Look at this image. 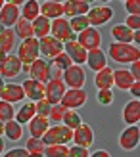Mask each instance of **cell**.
<instances>
[{"instance_id":"cell-1","label":"cell","mask_w":140,"mask_h":157,"mask_svg":"<svg viewBox=\"0 0 140 157\" xmlns=\"http://www.w3.org/2000/svg\"><path fill=\"white\" fill-rule=\"evenodd\" d=\"M107 54L113 61L117 63H134V61H140V50L134 44H119V42H111L107 46Z\"/></svg>"},{"instance_id":"cell-2","label":"cell","mask_w":140,"mask_h":157,"mask_svg":"<svg viewBox=\"0 0 140 157\" xmlns=\"http://www.w3.org/2000/svg\"><path fill=\"white\" fill-rule=\"evenodd\" d=\"M71 138H73V130L71 128H67L65 124H54V127H50L48 130L44 132V136L41 140L46 146H52V144L65 146V144L71 142Z\"/></svg>"},{"instance_id":"cell-3","label":"cell","mask_w":140,"mask_h":157,"mask_svg":"<svg viewBox=\"0 0 140 157\" xmlns=\"http://www.w3.org/2000/svg\"><path fill=\"white\" fill-rule=\"evenodd\" d=\"M38 54H41V50H38V40L35 36H31V38H27V40H21L15 56L19 58L21 65H31L33 61L38 59Z\"/></svg>"},{"instance_id":"cell-4","label":"cell","mask_w":140,"mask_h":157,"mask_svg":"<svg viewBox=\"0 0 140 157\" xmlns=\"http://www.w3.org/2000/svg\"><path fill=\"white\" fill-rule=\"evenodd\" d=\"M111 17H113V8L106 6V4H102V6H90V10L87 13L88 25L94 27V29L106 25L107 21H111Z\"/></svg>"},{"instance_id":"cell-5","label":"cell","mask_w":140,"mask_h":157,"mask_svg":"<svg viewBox=\"0 0 140 157\" xmlns=\"http://www.w3.org/2000/svg\"><path fill=\"white\" fill-rule=\"evenodd\" d=\"M61 81H64L65 88H83L87 82V73H84L83 65H71L61 73Z\"/></svg>"},{"instance_id":"cell-6","label":"cell","mask_w":140,"mask_h":157,"mask_svg":"<svg viewBox=\"0 0 140 157\" xmlns=\"http://www.w3.org/2000/svg\"><path fill=\"white\" fill-rule=\"evenodd\" d=\"M65 84L61 78H56V77H52L48 82L44 84V100L48 101L50 105H56L61 101V98H64V94H65Z\"/></svg>"},{"instance_id":"cell-7","label":"cell","mask_w":140,"mask_h":157,"mask_svg":"<svg viewBox=\"0 0 140 157\" xmlns=\"http://www.w3.org/2000/svg\"><path fill=\"white\" fill-rule=\"evenodd\" d=\"M87 100H88V94L84 92V88H67L60 104L65 109H73L75 111V109H79L87 104Z\"/></svg>"},{"instance_id":"cell-8","label":"cell","mask_w":140,"mask_h":157,"mask_svg":"<svg viewBox=\"0 0 140 157\" xmlns=\"http://www.w3.org/2000/svg\"><path fill=\"white\" fill-rule=\"evenodd\" d=\"M75 40L79 42L87 52H90V50H98L100 48V44H102V35H100L98 29L88 27V29L81 31L79 35H75Z\"/></svg>"},{"instance_id":"cell-9","label":"cell","mask_w":140,"mask_h":157,"mask_svg":"<svg viewBox=\"0 0 140 157\" xmlns=\"http://www.w3.org/2000/svg\"><path fill=\"white\" fill-rule=\"evenodd\" d=\"M50 35L56 38V40H60V42L75 40V35H73L71 27H69V19H65V17L50 21Z\"/></svg>"},{"instance_id":"cell-10","label":"cell","mask_w":140,"mask_h":157,"mask_svg":"<svg viewBox=\"0 0 140 157\" xmlns=\"http://www.w3.org/2000/svg\"><path fill=\"white\" fill-rule=\"evenodd\" d=\"M29 78H33V81H37V82H42V84H46L52 78V67H50V63L46 59H41L38 58L37 61H33V63L29 65Z\"/></svg>"},{"instance_id":"cell-11","label":"cell","mask_w":140,"mask_h":157,"mask_svg":"<svg viewBox=\"0 0 140 157\" xmlns=\"http://www.w3.org/2000/svg\"><path fill=\"white\" fill-rule=\"evenodd\" d=\"M138 142H140V128H138V124H134V127H127L119 134V147L125 150V151H133L134 147L138 146Z\"/></svg>"},{"instance_id":"cell-12","label":"cell","mask_w":140,"mask_h":157,"mask_svg":"<svg viewBox=\"0 0 140 157\" xmlns=\"http://www.w3.org/2000/svg\"><path fill=\"white\" fill-rule=\"evenodd\" d=\"M38 50H41V54L44 58L52 59V58H56L64 52V42L56 40L54 36H44V38L38 40Z\"/></svg>"},{"instance_id":"cell-13","label":"cell","mask_w":140,"mask_h":157,"mask_svg":"<svg viewBox=\"0 0 140 157\" xmlns=\"http://www.w3.org/2000/svg\"><path fill=\"white\" fill-rule=\"evenodd\" d=\"M21 61L15 54H8L2 61V67H0V77L2 78H15L21 73Z\"/></svg>"},{"instance_id":"cell-14","label":"cell","mask_w":140,"mask_h":157,"mask_svg":"<svg viewBox=\"0 0 140 157\" xmlns=\"http://www.w3.org/2000/svg\"><path fill=\"white\" fill-rule=\"evenodd\" d=\"M64 52L69 56V59L73 61V65H83V63H87V54H88V52L84 50L77 40H67V42H64Z\"/></svg>"},{"instance_id":"cell-15","label":"cell","mask_w":140,"mask_h":157,"mask_svg":"<svg viewBox=\"0 0 140 157\" xmlns=\"http://www.w3.org/2000/svg\"><path fill=\"white\" fill-rule=\"evenodd\" d=\"M71 142H75V146H83V147H90L94 144V130L90 124H81L73 130V138Z\"/></svg>"},{"instance_id":"cell-16","label":"cell","mask_w":140,"mask_h":157,"mask_svg":"<svg viewBox=\"0 0 140 157\" xmlns=\"http://www.w3.org/2000/svg\"><path fill=\"white\" fill-rule=\"evenodd\" d=\"M61 6H64V13L67 17L87 15L90 10V2H87V0H67V2H61Z\"/></svg>"},{"instance_id":"cell-17","label":"cell","mask_w":140,"mask_h":157,"mask_svg":"<svg viewBox=\"0 0 140 157\" xmlns=\"http://www.w3.org/2000/svg\"><path fill=\"white\" fill-rule=\"evenodd\" d=\"M19 17H21L19 8L14 6V4H10V2H6L2 6V10H0V23L4 25V29H12L15 23H18Z\"/></svg>"},{"instance_id":"cell-18","label":"cell","mask_w":140,"mask_h":157,"mask_svg":"<svg viewBox=\"0 0 140 157\" xmlns=\"http://www.w3.org/2000/svg\"><path fill=\"white\" fill-rule=\"evenodd\" d=\"M0 100L8 101V104H18V101L25 100V92H23V86L21 84H6L2 90H0Z\"/></svg>"},{"instance_id":"cell-19","label":"cell","mask_w":140,"mask_h":157,"mask_svg":"<svg viewBox=\"0 0 140 157\" xmlns=\"http://www.w3.org/2000/svg\"><path fill=\"white\" fill-rule=\"evenodd\" d=\"M123 121L127 123V127H134L140 121V101H138V98L125 104V107H123Z\"/></svg>"},{"instance_id":"cell-20","label":"cell","mask_w":140,"mask_h":157,"mask_svg":"<svg viewBox=\"0 0 140 157\" xmlns=\"http://www.w3.org/2000/svg\"><path fill=\"white\" fill-rule=\"evenodd\" d=\"M21 86H23L25 98H29V101L44 100V84L42 82H37V81H33V78H27Z\"/></svg>"},{"instance_id":"cell-21","label":"cell","mask_w":140,"mask_h":157,"mask_svg":"<svg viewBox=\"0 0 140 157\" xmlns=\"http://www.w3.org/2000/svg\"><path fill=\"white\" fill-rule=\"evenodd\" d=\"M41 15L48 21L60 19L64 15V6H61V2H56V0H46V2L41 4Z\"/></svg>"},{"instance_id":"cell-22","label":"cell","mask_w":140,"mask_h":157,"mask_svg":"<svg viewBox=\"0 0 140 157\" xmlns=\"http://www.w3.org/2000/svg\"><path fill=\"white\" fill-rule=\"evenodd\" d=\"M27 124H29V132H31V136H33V138H42V136H44V132L50 128V119H46V117H41V115H35Z\"/></svg>"},{"instance_id":"cell-23","label":"cell","mask_w":140,"mask_h":157,"mask_svg":"<svg viewBox=\"0 0 140 157\" xmlns=\"http://www.w3.org/2000/svg\"><path fill=\"white\" fill-rule=\"evenodd\" d=\"M94 84L98 90H111L113 86V69L111 67H104L96 71L94 75Z\"/></svg>"},{"instance_id":"cell-24","label":"cell","mask_w":140,"mask_h":157,"mask_svg":"<svg viewBox=\"0 0 140 157\" xmlns=\"http://www.w3.org/2000/svg\"><path fill=\"white\" fill-rule=\"evenodd\" d=\"M87 65L92 69V71H100V69H104V67H107V56H106V52H102V50H90L88 54H87Z\"/></svg>"},{"instance_id":"cell-25","label":"cell","mask_w":140,"mask_h":157,"mask_svg":"<svg viewBox=\"0 0 140 157\" xmlns=\"http://www.w3.org/2000/svg\"><path fill=\"white\" fill-rule=\"evenodd\" d=\"M133 82H134V78L129 73V69H115L113 71V86H117L119 90L129 92Z\"/></svg>"},{"instance_id":"cell-26","label":"cell","mask_w":140,"mask_h":157,"mask_svg":"<svg viewBox=\"0 0 140 157\" xmlns=\"http://www.w3.org/2000/svg\"><path fill=\"white\" fill-rule=\"evenodd\" d=\"M15 33L14 29H4L2 33H0V54H4L8 56L14 48H15Z\"/></svg>"},{"instance_id":"cell-27","label":"cell","mask_w":140,"mask_h":157,"mask_svg":"<svg viewBox=\"0 0 140 157\" xmlns=\"http://www.w3.org/2000/svg\"><path fill=\"white\" fill-rule=\"evenodd\" d=\"M110 33H111V36H113V42H119V44H133V31L127 29L125 25H113Z\"/></svg>"},{"instance_id":"cell-28","label":"cell","mask_w":140,"mask_h":157,"mask_svg":"<svg viewBox=\"0 0 140 157\" xmlns=\"http://www.w3.org/2000/svg\"><path fill=\"white\" fill-rule=\"evenodd\" d=\"M19 13H21L23 19H27V21L33 23L38 15H41V4H38L37 0H27V2H23Z\"/></svg>"},{"instance_id":"cell-29","label":"cell","mask_w":140,"mask_h":157,"mask_svg":"<svg viewBox=\"0 0 140 157\" xmlns=\"http://www.w3.org/2000/svg\"><path fill=\"white\" fill-rule=\"evenodd\" d=\"M37 115L35 111V101H25L18 111H15V121H18L19 124H27L33 117Z\"/></svg>"},{"instance_id":"cell-30","label":"cell","mask_w":140,"mask_h":157,"mask_svg":"<svg viewBox=\"0 0 140 157\" xmlns=\"http://www.w3.org/2000/svg\"><path fill=\"white\" fill-rule=\"evenodd\" d=\"M33 36L37 40H41L44 36H50V21L46 17H42V15H38L33 21Z\"/></svg>"},{"instance_id":"cell-31","label":"cell","mask_w":140,"mask_h":157,"mask_svg":"<svg viewBox=\"0 0 140 157\" xmlns=\"http://www.w3.org/2000/svg\"><path fill=\"white\" fill-rule=\"evenodd\" d=\"M4 134H6L8 140L18 142V140H21V136H23V124H19L15 119L4 123Z\"/></svg>"},{"instance_id":"cell-32","label":"cell","mask_w":140,"mask_h":157,"mask_svg":"<svg viewBox=\"0 0 140 157\" xmlns=\"http://www.w3.org/2000/svg\"><path fill=\"white\" fill-rule=\"evenodd\" d=\"M14 33H15V36H19L21 40H27V38L33 36V23L19 17L18 23L14 25Z\"/></svg>"},{"instance_id":"cell-33","label":"cell","mask_w":140,"mask_h":157,"mask_svg":"<svg viewBox=\"0 0 140 157\" xmlns=\"http://www.w3.org/2000/svg\"><path fill=\"white\" fill-rule=\"evenodd\" d=\"M25 150L29 151V155H44V150H46V144L42 142L41 138H33L31 136L25 144Z\"/></svg>"},{"instance_id":"cell-34","label":"cell","mask_w":140,"mask_h":157,"mask_svg":"<svg viewBox=\"0 0 140 157\" xmlns=\"http://www.w3.org/2000/svg\"><path fill=\"white\" fill-rule=\"evenodd\" d=\"M61 123H64L67 128L75 130L77 127H81V124H83V119H81V115L77 113V111H73V109H67L65 115H64V119H61Z\"/></svg>"},{"instance_id":"cell-35","label":"cell","mask_w":140,"mask_h":157,"mask_svg":"<svg viewBox=\"0 0 140 157\" xmlns=\"http://www.w3.org/2000/svg\"><path fill=\"white\" fill-rule=\"evenodd\" d=\"M50 61H52V65H50V67H54V69H56V71H61V73H64L67 67H71V65H73V61L69 59V56H67L65 52H61L60 56L52 58Z\"/></svg>"},{"instance_id":"cell-36","label":"cell","mask_w":140,"mask_h":157,"mask_svg":"<svg viewBox=\"0 0 140 157\" xmlns=\"http://www.w3.org/2000/svg\"><path fill=\"white\" fill-rule=\"evenodd\" d=\"M15 119V109L14 104H8V101L0 100V121L8 123V121H14Z\"/></svg>"},{"instance_id":"cell-37","label":"cell","mask_w":140,"mask_h":157,"mask_svg":"<svg viewBox=\"0 0 140 157\" xmlns=\"http://www.w3.org/2000/svg\"><path fill=\"white\" fill-rule=\"evenodd\" d=\"M67 153H69V147L61 146V144L46 146V150H44V157H67Z\"/></svg>"},{"instance_id":"cell-38","label":"cell","mask_w":140,"mask_h":157,"mask_svg":"<svg viewBox=\"0 0 140 157\" xmlns=\"http://www.w3.org/2000/svg\"><path fill=\"white\" fill-rule=\"evenodd\" d=\"M69 27H71L73 35H75V33L79 35L81 31L88 29L90 25H88V21H87V15H79V17H71V19H69Z\"/></svg>"},{"instance_id":"cell-39","label":"cell","mask_w":140,"mask_h":157,"mask_svg":"<svg viewBox=\"0 0 140 157\" xmlns=\"http://www.w3.org/2000/svg\"><path fill=\"white\" fill-rule=\"evenodd\" d=\"M65 111H67V109L61 105V104H56V105H52L48 119H52V123L60 124V123H61V119H64V115H65Z\"/></svg>"},{"instance_id":"cell-40","label":"cell","mask_w":140,"mask_h":157,"mask_svg":"<svg viewBox=\"0 0 140 157\" xmlns=\"http://www.w3.org/2000/svg\"><path fill=\"white\" fill-rule=\"evenodd\" d=\"M50 109H52V105H50L46 100H38V101H35V111H37V115L46 117V119H48Z\"/></svg>"},{"instance_id":"cell-41","label":"cell","mask_w":140,"mask_h":157,"mask_svg":"<svg viewBox=\"0 0 140 157\" xmlns=\"http://www.w3.org/2000/svg\"><path fill=\"white\" fill-rule=\"evenodd\" d=\"M113 90H98V104L100 105H111L113 104Z\"/></svg>"},{"instance_id":"cell-42","label":"cell","mask_w":140,"mask_h":157,"mask_svg":"<svg viewBox=\"0 0 140 157\" xmlns=\"http://www.w3.org/2000/svg\"><path fill=\"white\" fill-rule=\"evenodd\" d=\"M88 155H90L88 147H83V146L69 147V153H67V157H88Z\"/></svg>"},{"instance_id":"cell-43","label":"cell","mask_w":140,"mask_h":157,"mask_svg":"<svg viewBox=\"0 0 140 157\" xmlns=\"http://www.w3.org/2000/svg\"><path fill=\"white\" fill-rule=\"evenodd\" d=\"M127 29H130L134 33V31H140V17L138 15H127V19H125V23H123Z\"/></svg>"},{"instance_id":"cell-44","label":"cell","mask_w":140,"mask_h":157,"mask_svg":"<svg viewBox=\"0 0 140 157\" xmlns=\"http://www.w3.org/2000/svg\"><path fill=\"white\" fill-rule=\"evenodd\" d=\"M125 10H127L129 15H138L140 2H138V0H127V2H125Z\"/></svg>"},{"instance_id":"cell-45","label":"cell","mask_w":140,"mask_h":157,"mask_svg":"<svg viewBox=\"0 0 140 157\" xmlns=\"http://www.w3.org/2000/svg\"><path fill=\"white\" fill-rule=\"evenodd\" d=\"M2 157H29V151L25 147H14V150H8Z\"/></svg>"},{"instance_id":"cell-46","label":"cell","mask_w":140,"mask_h":157,"mask_svg":"<svg viewBox=\"0 0 140 157\" xmlns=\"http://www.w3.org/2000/svg\"><path fill=\"white\" fill-rule=\"evenodd\" d=\"M129 73L133 75V78H134V81H140V61H134V63H130Z\"/></svg>"},{"instance_id":"cell-47","label":"cell","mask_w":140,"mask_h":157,"mask_svg":"<svg viewBox=\"0 0 140 157\" xmlns=\"http://www.w3.org/2000/svg\"><path fill=\"white\" fill-rule=\"evenodd\" d=\"M129 92L133 94L134 98H138V96H140V81H134L133 84H130V88H129Z\"/></svg>"},{"instance_id":"cell-48","label":"cell","mask_w":140,"mask_h":157,"mask_svg":"<svg viewBox=\"0 0 140 157\" xmlns=\"http://www.w3.org/2000/svg\"><path fill=\"white\" fill-rule=\"evenodd\" d=\"M88 157H111V155H110V151H107V150H98L94 153H90Z\"/></svg>"},{"instance_id":"cell-49","label":"cell","mask_w":140,"mask_h":157,"mask_svg":"<svg viewBox=\"0 0 140 157\" xmlns=\"http://www.w3.org/2000/svg\"><path fill=\"white\" fill-rule=\"evenodd\" d=\"M4 153V140H2V136H0V155Z\"/></svg>"},{"instance_id":"cell-50","label":"cell","mask_w":140,"mask_h":157,"mask_svg":"<svg viewBox=\"0 0 140 157\" xmlns=\"http://www.w3.org/2000/svg\"><path fill=\"white\" fill-rule=\"evenodd\" d=\"M0 136H4V123L0 121Z\"/></svg>"},{"instance_id":"cell-51","label":"cell","mask_w":140,"mask_h":157,"mask_svg":"<svg viewBox=\"0 0 140 157\" xmlns=\"http://www.w3.org/2000/svg\"><path fill=\"white\" fill-rule=\"evenodd\" d=\"M4 86H6V82H4V78H2V77H0V90H2V88H4Z\"/></svg>"},{"instance_id":"cell-52","label":"cell","mask_w":140,"mask_h":157,"mask_svg":"<svg viewBox=\"0 0 140 157\" xmlns=\"http://www.w3.org/2000/svg\"><path fill=\"white\" fill-rule=\"evenodd\" d=\"M6 2H4V0H0V10H2V6H4Z\"/></svg>"},{"instance_id":"cell-53","label":"cell","mask_w":140,"mask_h":157,"mask_svg":"<svg viewBox=\"0 0 140 157\" xmlns=\"http://www.w3.org/2000/svg\"><path fill=\"white\" fill-rule=\"evenodd\" d=\"M2 31H4V25H2V23H0V33H2Z\"/></svg>"},{"instance_id":"cell-54","label":"cell","mask_w":140,"mask_h":157,"mask_svg":"<svg viewBox=\"0 0 140 157\" xmlns=\"http://www.w3.org/2000/svg\"><path fill=\"white\" fill-rule=\"evenodd\" d=\"M29 157H44V155H29Z\"/></svg>"}]
</instances>
